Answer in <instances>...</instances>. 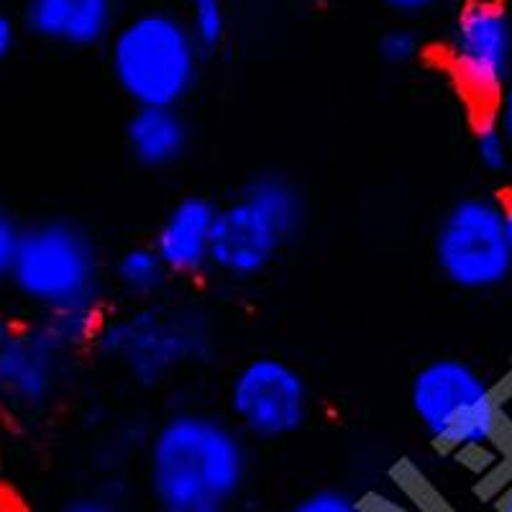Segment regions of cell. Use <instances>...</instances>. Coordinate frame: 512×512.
I'll return each instance as SVG.
<instances>
[{
  "label": "cell",
  "instance_id": "17",
  "mask_svg": "<svg viewBox=\"0 0 512 512\" xmlns=\"http://www.w3.org/2000/svg\"><path fill=\"white\" fill-rule=\"evenodd\" d=\"M377 54L390 67H410L423 57V39L410 26H392L379 36Z\"/></svg>",
  "mask_w": 512,
  "mask_h": 512
},
{
  "label": "cell",
  "instance_id": "8",
  "mask_svg": "<svg viewBox=\"0 0 512 512\" xmlns=\"http://www.w3.org/2000/svg\"><path fill=\"white\" fill-rule=\"evenodd\" d=\"M441 62L456 90L489 111L512 82V13L502 0H466L443 39Z\"/></svg>",
  "mask_w": 512,
  "mask_h": 512
},
{
  "label": "cell",
  "instance_id": "1",
  "mask_svg": "<svg viewBox=\"0 0 512 512\" xmlns=\"http://www.w3.org/2000/svg\"><path fill=\"white\" fill-rule=\"evenodd\" d=\"M249 438L226 418L182 408L146 441V487L157 512H233L251 472Z\"/></svg>",
  "mask_w": 512,
  "mask_h": 512
},
{
  "label": "cell",
  "instance_id": "16",
  "mask_svg": "<svg viewBox=\"0 0 512 512\" xmlns=\"http://www.w3.org/2000/svg\"><path fill=\"white\" fill-rule=\"evenodd\" d=\"M180 6V16L185 18L187 29L192 31L200 49L205 54L221 49L228 29L226 3L223 0H180Z\"/></svg>",
  "mask_w": 512,
  "mask_h": 512
},
{
  "label": "cell",
  "instance_id": "9",
  "mask_svg": "<svg viewBox=\"0 0 512 512\" xmlns=\"http://www.w3.org/2000/svg\"><path fill=\"white\" fill-rule=\"evenodd\" d=\"M228 420L251 441H285L310 418V387L282 356H251L226 390Z\"/></svg>",
  "mask_w": 512,
  "mask_h": 512
},
{
  "label": "cell",
  "instance_id": "5",
  "mask_svg": "<svg viewBox=\"0 0 512 512\" xmlns=\"http://www.w3.org/2000/svg\"><path fill=\"white\" fill-rule=\"evenodd\" d=\"M410 410L420 431L448 454L484 456L500 446L505 433L500 392L461 356L425 361L410 382Z\"/></svg>",
  "mask_w": 512,
  "mask_h": 512
},
{
  "label": "cell",
  "instance_id": "12",
  "mask_svg": "<svg viewBox=\"0 0 512 512\" xmlns=\"http://www.w3.org/2000/svg\"><path fill=\"white\" fill-rule=\"evenodd\" d=\"M218 205L205 195H185L164 213L152 246L172 277L192 280L210 269Z\"/></svg>",
  "mask_w": 512,
  "mask_h": 512
},
{
  "label": "cell",
  "instance_id": "7",
  "mask_svg": "<svg viewBox=\"0 0 512 512\" xmlns=\"http://www.w3.org/2000/svg\"><path fill=\"white\" fill-rule=\"evenodd\" d=\"M433 262L456 290H500L512 277L507 200L464 195L448 205L433 231Z\"/></svg>",
  "mask_w": 512,
  "mask_h": 512
},
{
  "label": "cell",
  "instance_id": "11",
  "mask_svg": "<svg viewBox=\"0 0 512 512\" xmlns=\"http://www.w3.org/2000/svg\"><path fill=\"white\" fill-rule=\"evenodd\" d=\"M21 24L34 39L64 49L108 44L118 21V0H24Z\"/></svg>",
  "mask_w": 512,
  "mask_h": 512
},
{
  "label": "cell",
  "instance_id": "2",
  "mask_svg": "<svg viewBox=\"0 0 512 512\" xmlns=\"http://www.w3.org/2000/svg\"><path fill=\"white\" fill-rule=\"evenodd\" d=\"M93 351L139 387H162L187 369L208 364L216 333L200 308L159 297L105 313Z\"/></svg>",
  "mask_w": 512,
  "mask_h": 512
},
{
  "label": "cell",
  "instance_id": "21",
  "mask_svg": "<svg viewBox=\"0 0 512 512\" xmlns=\"http://www.w3.org/2000/svg\"><path fill=\"white\" fill-rule=\"evenodd\" d=\"M18 44V21L3 3H0V67L11 59Z\"/></svg>",
  "mask_w": 512,
  "mask_h": 512
},
{
  "label": "cell",
  "instance_id": "22",
  "mask_svg": "<svg viewBox=\"0 0 512 512\" xmlns=\"http://www.w3.org/2000/svg\"><path fill=\"white\" fill-rule=\"evenodd\" d=\"M489 111L495 113L497 123H500L502 131H505V136H507V141H510V152H512V82L507 85L505 90H502V95L495 100V105H492Z\"/></svg>",
  "mask_w": 512,
  "mask_h": 512
},
{
  "label": "cell",
  "instance_id": "3",
  "mask_svg": "<svg viewBox=\"0 0 512 512\" xmlns=\"http://www.w3.org/2000/svg\"><path fill=\"white\" fill-rule=\"evenodd\" d=\"M203 57L185 18L167 8L134 13L108 39V70L134 108H180L198 85Z\"/></svg>",
  "mask_w": 512,
  "mask_h": 512
},
{
  "label": "cell",
  "instance_id": "6",
  "mask_svg": "<svg viewBox=\"0 0 512 512\" xmlns=\"http://www.w3.org/2000/svg\"><path fill=\"white\" fill-rule=\"evenodd\" d=\"M39 315L105 310V280L93 233L72 218H41L24 226L11 280Z\"/></svg>",
  "mask_w": 512,
  "mask_h": 512
},
{
  "label": "cell",
  "instance_id": "4",
  "mask_svg": "<svg viewBox=\"0 0 512 512\" xmlns=\"http://www.w3.org/2000/svg\"><path fill=\"white\" fill-rule=\"evenodd\" d=\"M305 216L308 203L290 175L249 177L228 203L218 205L210 269L233 282L259 277L303 231Z\"/></svg>",
  "mask_w": 512,
  "mask_h": 512
},
{
  "label": "cell",
  "instance_id": "25",
  "mask_svg": "<svg viewBox=\"0 0 512 512\" xmlns=\"http://www.w3.org/2000/svg\"><path fill=\"white\" fill-rule=\"evenodd\" d=\"M507 244H510L512 256V200H507Z\"/></svg>",
  "mask_w": 512,
  "mask_h": 512
},
{
  "label": "cell",
  "instance_id": "24",
  "mask_svg": "<svg viewBox=\"0 0 512 512\" xmlns=\"http://www.w3.org/2000/svg\"><path fill=\"white\" fill-rule=\"evenodd\" d=\"M495 512H512V484L500 495V500L495 502Z\"/></svg>",
  "mask_w": 512,
  "mask_h": 512
},
{
  "label": "cell",
  "instance_id": "20",
  "mask_svg": "<svg viewBox=\"0 0 512 512\" xmlns=\"http://www.w3.org/2000/svg\"><path fill=\"white\" fill-rule=\"evenodd\" d=\"M59 512H126L111 495H82L59 507Z\"/></svg>",
  "mask_w": 512,
  "mask_h": 512
},
{
  "label": "cell",
  "instance_id": "10",
  "mask_svg": "<svg viewBox=\"0 0 512 512\" xmlns=\"http://www.w3.org/2000/svg\"><path fill=\"white\" fill-rule=\"evenodd\" d=\"M72 356L41 318L0 315V405L13 415L44 413L67 382Z\"/></svg>",
  "mask_w": 512,
  "mask_h": 512
},
{
  "label": "cell",
  "instance_id": "18",
  "mask_svg": "<svg viewBox=\"0 0 512 512\" xmlns=\"http://www.w3.org/2000/svg\"><path fill=\"white\" fill-rule=\"evenodd\" d=\"M282 512H369V507L346 489L320 487L295 500Z\"/></svg>",
  "mask_w": 512,
  "mask_h": 512
},
{
  "label": "cell",
  "instance_id": "23",
  "mask_svg": "<svg viewBox=\"0 0 512 512\" xmlns=\"http://www.w3.org/2000/svg\"><path fill=\"white\" fill-rule=\"evenodd\" d=\"M379 3L390 8V11L400 13V16H418V13L436 8L441 0H379Z\"/></svg>",
  "mask_w": 512,
  "mask_h": 512
},
{
  "label": "cell",
  "instance_id": "14",
  "mask_svg": "<svg viewBox=\"0 0 512 512\" xmlns=\"http://www.w3.org/2000/svg\"><path fill=\"white\" fill-rule=\"evenodd\" d=\"M172 274L152 244L128 246L113 264V282L131 303H152L167 290Z\"/></svg>",
  "mask_w": 512,
  "mask_h": 512
},
{
  "label": "cell",
  "instance_id": "19",
  "mask_svg": "<svg viewBox=\"0 0 512 512\" xmlns=\"http://www.w3.org/2000/svg\"><path fill=\"white\" fill-rule=\"evenodd\" d=\"M21 233H24V226L13 216V210L0 203V282L11 280L18 246H21Z\"/></svg>",
  "mask_w": 512,
  "mask_h": 512
},
{
  "label": "cell",
  "instance_id": "15",
  "mask_svg": "<svg viewBox=\"0 0 512 512\" xmlns=\"http://www.w3.org/2000/svg\"><path fill=\"white\" fill-rule=\"evenodd\" d=\"M472 152L479 167L492 172V175H500V172L510 169V141H507L505 131H502V126L497 123L495 113L492 111H479L477 116H474Z\"/></svg>",
  "mask_w": 512,
  "mask_h": 512
},
{
  "label": "cell",
  "instance_id": "13",
  "mask_svg": "<svg viewBox=\"0 0 512 512\" xmlns=\"http://www.w3.org/2000/svg\"><path fill=\"white\" fill-rule=\"evenodd\" d=\"M128 154L146 169H169L190 149V123L180 108H134L123 128Z\"/></svg>",
  "mask_w": 512,
  "mask_h": 512
}]
</instances>
